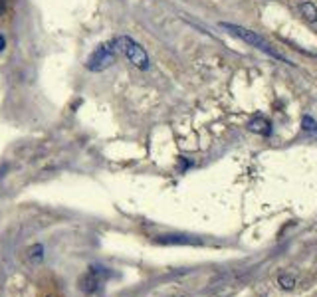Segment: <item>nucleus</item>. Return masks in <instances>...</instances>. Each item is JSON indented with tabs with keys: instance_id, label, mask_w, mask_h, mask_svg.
<instances>
[{
	"instance_id": "4",
	"label": "nucleus",
	"mask_w": 317,
	"mask_h": 297,
	"mask_svg": "<svg viewBox=\"0 0 317 297\" xmlns=\"http://www.w3.org/2000/svg\"><path fill=\"white\" fill-rule=\"evenodd\" d=\"M107 276H109L107 268H104V266H92V268H88V272L80 278L78 286H80V290H82L84 294H96V292L102 288L104 280H107Z\"/></svg>"
},
{
	"instance_id": "9",
	"label": "nucleus",
	"mask_w": 317,
	"mask_h": 297,
	"mask_svg": "<svg viewBox=\"0 0 317 297\" xmlns=\"http://www.w3.org/2000/svg\"><path fill=\"white\" fill-rule=\"evenodd\" d=\"M302 129H304L308 135H312V137H316L317 139V121L314 119V117L304 115V117H302Z\"/></svg>"
},
{
	"instance_id": "6",
	"label": "nucleus",
	"mask_w": 317,
	"mask_h": 297,
	"mask_svg": "<svg viewBox=\"0 0 317 297\" xmlns=\"http://www.w3.org/2000/svg\"><path fill=\"white\" fill-rule=\"evenodd\" d=\"M44 260V246L42 244H34L26 250V262L30 266H40Z\"/></svg>"
},
{
	"instance_id": "8",
	"label": "nucleus",
	"mask_w": 317,
	"mask_h": 297,
	"mask_svg": "<svg viewBox=\"0 0 317 297\" xmlns=\"http://www.w3.org/2000/svg\"><path fill=\"white\" fill-rule=\"evenodd\" d=\"M300 10H302V16L308 20V22H317V6L314 2H304L302 6H300Z\"/></svg>"
},
{
	"instance_id": "1",
	"label": "nucleus",
	"mask_w": 317,
	"mask_h": 297,
	"mask_svg": "<svg viewBox=\"0 0 317 297\" xmlns=\"http://www.w3.org/2000/svg\"><path fill=\"white\" fill-rule=\"evenodd\" d=\"M220 28L222 30H226L230 36H234V38H240L242 42H246V44H250V46H254V48H258L260 52H264L268 56H272V58H276V60H280V62H286V64H290V66H294L284 54H280L278 50L274 48L266 38H262L260 34H256V32H252V30H248V28H244V26H238V24H230V22H220Z\"/></svg>"
},
{
	"instance_id": "3",
	"label": "nucleus",
	"mask_w": 317,
	"mask_h": 297,
	"mask_svg": "<svg viewBox=\"0 0 317 297\" xmlns=\"http://www.w3.org/2000/svg\"><path fill=\"white\" fill-rule=\"evenodd\" d=\"M117 40V48H119V54H123L137 70H141V72H147L149 68H151V60H149V54H147V50L143 48L139 42H135L133 38H129V36H117L115 38Z\"/></svg>"
},
{
	"instance_id": "7",
	"label": "nucleus",
	"mask_w": 317,
	"mask_h": 297,
	"mask_svg": "<svg viewBox=\"0 0 317 297\" xmlns=\"http://www.w3.org/2000/svg\"><path fill=\"white\" fill-rule=\"evenodd\" d=\"M160 244H200L198 240H192L188 236H160Z\"/></svg>"
},
{
	"instance_id": "11",
	"label": "nucleus",
	"mask_w": 317,
	"mask_h": 297,
	"mask_svg": "<svg viewBox=\"0 0 317 297\" xmlns=\"http://www.w3.org/2000/svg\"><path fill=\"white\" fill-rule=\"evenodd\" d=\"M4 12H6V2H4V0H0V16H2Z\"/></svg>"
},
{
	"instance_id": "5",
	"label": "nucleus",
	"mask_w": 317,
	"mask_h": 297,
	"mask_svg": "<svg viewBox=\"0 0 317 297\" xmlns=\"http://www.w3.org/2000/svg\"><path fill=\"white\" fill-rule=\"evenodd\" d=\"M248 129L252 131V133H258V135H272V123L266 119L264 115H256V117H252L250 121H248Z\"/></svg>"
},
{
	"instance_id": "12",
	"label": "nucleus",
	"mask_w": 317,
	"mask_h": 297,
	"mask_svg": "<svg viewBox=\"0 0 317 297\" xmlns=\"http://www.w3.org/2000/svg\"><path fill=\"white\" fill-rule=\"evenodd\" d=\"M4 48H6V40H4V36L0 34V52H2Z\"/></svg>"
},
{
	"instance_id": "10",
	"label": "nucleus",
	"mask_w": 317,
	"mask_h": 297,
	"mask_svg": "<svg viewBox=\"0 0 317 297\" xmlns=\"http://www.w3.org/2000/svg\"><path fill=\"white\" fill-rule=\"evenodd\" d=\"M278 284H280V288L282 290H294V286H296V278L294 276H280V280H278Z\"/></svg>"
},
{
	"instance_id": "2",
	"label": "nucleus",
	"mask_w": 317,
	"mask_h": 297,
	"mask_svg": "<svg viewBox=\"0 0 317 297\" xmlns=\"http://www.w3.org/2000/svg\"><path fill=\"white\" fill-rule=\"evenodd\" d=\"M117 56H119V48H117V40L115 38L107 40V42H102L98 48L90 54V58L86 60V70L100 74V72H104V70L111 68L115 64Z\"/></svg>"
}]
</instances>
